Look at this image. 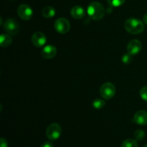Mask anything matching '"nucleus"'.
<instances>
[{
    "label": "nucleus",
    "instance_id": "nucleus-1",
    "mask_svg": "<svg viewBox=\"0 0 147 147\" xmlns=\"http://www.w3.org/2000/svg\"><path fill=\"white\" fill-rule=\"evenodd\" d=\"M87 13L90 19L95 21H99L104 17V7L100 2L93 1L88 7Z\"/></svg>",
    "mask_w": 147,
    "mask_h": 147
},
{
    "label": "nucleus",
    "instance_id": "nucleus-2",
    "mask_svg": "<svg viewBox=\"0 0 147 147\" xmlns=\"http://www.w3.org/2000/svg\"><path fill=\"white\" fill-rule=\"evenodd\" d=\"M124 28L131 34H141L144 30V24L142 21L136 18H129L124 23Z\"/></svg>",
    "mask_w": 147,
    "mask_h": 147
},
{
    "label": "nucleus",
    "instance_id": "nucleus-3",
    "mask_svg": "<svg viewBox=\"0 0 147 147\" xmlns=\"http://www.w3.org/2000/svg\"><path fill=\"white\" fill-rule=\"evenodd\" d=\"M46 136L50 141H55L60 137L62 134V128L60 124L53 123L49 125L46 129Z\"/></svg>",
    "mask_w": 147,
    "mask_h": 147
},
{
    "label": "nucleus",
    "instance_id": "nucleus-4",
    "mask_svg": "<svg viewBox=\"0 0 147 147\" xmlns=\"http://www.w3.org/2000/svg\"><path fill=\"white\" fill-rule=\"evenodd\" d=\"M116 89L114 85L111 83H103L100 88V94L105 100H110L116 95Z\"/></svg>",
    "mask_w": 147,
    "mask_h": 147
},
{
    "label": "nucleus",
    "instance_id": "nucleus-5",
    "mask_svg": "<svg viewBox=\"0 0 147 147\" xmlns=\"http://www.w3.org/2000/svg\"><path fill=\"white\" fill-rule=\"evenodd\" d=\"M3 27H4V30L8 34H11V35H15L19 32L20 24H19L17 20H14V19L10 18L4 22V24H3Z\"/></svg>",
    "mask_w": 147,
    "mask_h": 147
},
{
    "label": "nucleus",
    "instance_id": "nucleus-6",
    "mask_svg": "<svg viewBox=\"0 0 147 147\" xmlns=\"http://www.w3.org/2000/svg\"><path fill=\"white\" fill-rule=\"evenodd\" d=\"M54 27L56 31L60 34H66L70 30V24L67 19L60 17L55 21Z\"/></svg>",
    "mask_w": 147,
    "mask_h": 147
},
{
    "label": "nucleus",
    "instance_id": "nucleus-7",
    "mask_svg": "<svg viewBox=\"0 0 147 147\" xmlns=\"http://www.w3.org/2000/svg\"><path fill=\"white\" fill-rule=\"evenodd\" d=\"M17 14L23 20H30L33 16L32 9L26 4H22L19 6L17 9Z\"/></svg>",
    "mask_w": 147,
    "mask_h": 147
},
{
    "label": "nucleus",
    "instance_id": "nucleus-8",
    "mask_svg": "<svg viewBox=\"0 0 147 147\" xmlns=\"http://www.w3.org/2000/svg\"><path fill=\"white\" fill-rule=\"evenodd\" d=\"M31 41L33 45H34L35 47H42L47 42V37L44 33L41 32H37L32 34Z\"/></svg>",
    "mask_w": 147,
    "mask_h": 147
},
{
    "label": "nucleus",
    "instance_id": "nucleus-9",
    "mask_svg": "<svg viewBox=\"0 0 147 147\" xmlns=\"http://www.w3.org/2000/svg\"><path fill=\"white\" fill-rule=\"evenodd\" d=\"M127 52L131 55H136L141 52L142 49V44L139 40H131L127 45Z\"/></svg>",
    "mask_w": 147,
    "mask_h": 147
},
{
    "label": "nucleus",
    "instance_id": "nucleus-10",
    "mask_svg": "<svg viewBox=\"0 0 147 147\" xmlns=\"http://www.w3.org/2000/svg\"><path fill=\"white\" fill-rule=\"evenodd\" d=\"M57 54V48L54 45H46L41 51V56L45 59L50 60L55 57Z\"/></svg>",
    "mask_w": 147,
    "mask_h": 147
},
{
    "label": "nucleus",
    "instance_id": "nucleus-11",
    "mask_svg": "<svg viewBox=\"0 0 147 147\" xmlns=\"http://www.w3.org/2000/svg\"><path fill=\"white\" fill-rule=\"evenodd\" d=\"M134 122L139 126L147 125V112L145 111H139L134 114Z\"/></svg>",
    "mask_w": 147,
    "mask_h": 147
},
{
    "label": "nucleus",
    "instance_id": "nucleus-12",
    "mask_svg": "<svg viewBox=\"0 0 147 147\" xmlns=\"http://www.w3.org/2000/svg\"><path fill=\"white\" fill-rule=\"evenodd\" d=\"M70 14H71L72 17L76 20H80V19L83 18L86 14V11L85 9L82 7L78 5L74 6L73 8L70 10Z\"/></svg>",
    "mask_w": 147,
    "mask_h": 147
},
{
    "label": "nucleus",
    "instance_id": "nucleus-13",
    "mask_svg": "<svg viewBox=\"0 0 147 147\" xmlns=\"http://www.w3.org/2000/svg\"><path fill=\"white\" fill-rule=\"evenodd\" d=\"M55 9L54 7H51V6H47V7H44L42 10V14L45 18L50 19L54 17L55 15Z\"/></svg>",
    "mask_w": 147,
    "mask_h": 147
},
{
    "label": "nucleus",
    "instance_id": "nucleus-14",
    "mask_svg": "<svg viewBox=\"0 0 147 147\" xmlns=\"http://www.w3.org/2000/svg\"><path fill=\"white\" fill-rule=\"evenodd\" d=\"M12 42V39L9 34H1L0 36V45L2 47H9Z\"/></svg>",
    "mask_w": 147,
    "mask_h": 147
},
{
    "label": "nucleus",
    "instance_id": "nucleus-15",
    "mask_svg": "<svg viewBox=\"0 0 147 147\" xmlns=\"http://www.w3.org/2000/svg\"><path fill=\"white\" fill-rule=\"evenodd\" d=\"M121 147H138L137 141L132 139H126L122 143Z\"/></svg>",
    "mask_w": 147,
    "mask_h": 147
},
{
    "label": "nucleus",
    "instance_id": "nucleus-16",
    "mask_svg": "<svg viewBox=\"0 0 147 147\" xmlns=\"http://www.w3.org/2000/svg\"><path fill=\"white\" fill-rule=\"evenodd\" d=\"M92 106L96 109H102L106 106V102L100 98L95 99L92 103Z\"/></svg>",
    "mask_w": 147,
    "mask_h": 147
},
{
    "label": "nucleus",
    "instance_id": "nucleus-17",
    "mask_svg": "<svg viewBox=\"0 0 147 147\" xmlns=\"http://www.w3.org/2000/svg\"><path fill=\"white\" fill-rule=\"evenodd\" d=\"M126 0H108V3L111 7H119L124 4Z\"/></svg>",
    "mask_w": 147,
    "mask_h": 147
},
{
    "label": "nucleus",
    "instance_id": "nucleus-18",
    "mask_svg": "<svg viewBox=\"0 0 147 147\" xmlns=\"http://www.w3.org/2000/svg\"><path fill=\"white\" fill-rule=\"evenodd\" d=\"M134 138L136 141H142L145 138V132L142 129L136 130L134 133Z\"/></svg>",
    "mask_w": 147,
    "mask_h": 147
},
{
    "label": "nucleus",
    "instance_id": "nucleus-19",
    "mask_svg": "<svg viewBox=\"0 0 147 147\" xmlns=\"http://www.w3.org/2000/svg\"><path fill=\"white\" fill-rule=\"evenodd\" d=\"M121 60L124 64H130L133 60V55H131L129 53L124 54L121 57Z\"/></svg>",
    "mask_w": 147,
    "mask_h": 147
},
{
    "label": "nucleus",
    "instance_id": "nucleus-20",
    "mask_svg": "<svg viewBox=\"0 0 147 147\" xmlns=\"http://www.w3.org/2000/svg\"><path fill=\"white\" fill-rule=\"evenodd\" d=\"M139 94H140L141 98H142L143 100L147 101V86H144L143 88H142L139 91Z\"/></svg>",
    "mask_w": 147,
    "mask_h": 147
},
{
    "label": "nucleus",
    "instance_id": "nucleus-21",
    "mask_svg": "<svg viewBox=\"0 0 147 147\" xmlns=\"http://www.w3.org/2000/svg\"><path fill=\"white\" fill-rule=\"evenodd\" d=\"M40 147H53V144L50 142H45L42 144Z\"/></svg>",
    "mask_w": 147,
    "mask_h": 147
},
{
    "label": "nucleus",
    "instance_id": "nucleus-22",
    "mask_svg": "<svg viewBox=\"0 0 147 147\" xmlns=\"http://www.w3.org/2000/svg\"><path fill=\"white\" fill-rule=\"evenodd\" d=\"M1 147H7L8 146V143H7V141L4 138H1Z\"/></svg>",
    "mask_w": 147,
    "mask_h": 147
},
{
    "label": "nucleus",
    "instance_id": "nucleus-23",
    "mask_svg": "<svg viewBox=\"0 0 147 147\" xmlns=\"http://www.w3.org/2000/svg\"><path fill=\"white\" fill-rule=\"evenodd\" d=\"M143 22H144V24H147V13H146V14H145L144 15Z\"/></svg>",
    "mask_w": 147,
    "mask_h": 147
},
{
    "label": "nucleus",
    "instance_id": "nucleus-24",
    "mask_svg": "<svg viewBox=\"0 0 147 147\" xmlns=\"http://www.w3.org/2000/svg\"><path fill=\"white\" fill-rule=\"evenodd\" d=\"M144 147H147V144H146V145H145V146H144Z\"/></svg>",
    "mask_w": 147,
    "mask_h": 147
}]
</instances>
